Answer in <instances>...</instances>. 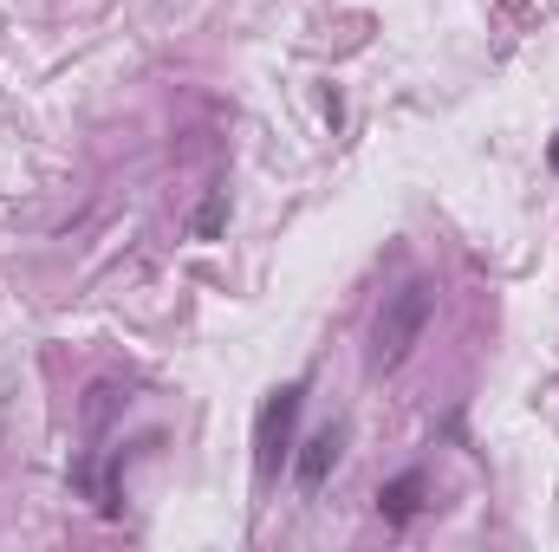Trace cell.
<instances>
[{"mask_svg":"<svg viewBox=\"0 0 559 552\" xmlns=\"http://www.w3.org/2000/svg\"><path fill=\"white\" fill-rule=\"evenodd\" d=\"M222 221H228V189H209V202H202V215H195V235H202V241H215V235H222Z\"/></svg>","mask_w":559,"mask_h":552,"instance_id":"6","label":"cell"},{"mask_svg":"<svg viewBox=\"0 0 559 552\" xmlns=\"http://www.w3.org/2000/svg\"><path fill=\"white\" fill-rule=\"evenodd\" d=\"M429 312H436V286L429 279H404L397 292H384V305H378V319H371V345H365V364H371V377H384V371H397L411 351L423 345V332H429Z\"/></svg>","mask_w":559,"mask_h":552,"instance_id":"1","label":"cell"},{"mask_svg":"<svg viewBox=\"0 0 559 552\" xmlns=\"http://www.w3.org/2000/svg\"><path fill=\"white\" fill-rule=\"evenodd\" d=\"M547 163H554V169H559V137H554V149H547Z\"/></svg>","mask_w":559,"mask_h":552,"instance_id":"7","label":"cell"},{"mask_svg":"<svg viewBox=\"0 0 559 552\" xmlns=\"http://www.w3.org/2000/svg\"><path fill=\"white\" fill-rule=\"evenodd\" d=\"M338 455H345V422H332V429H319L306 448H299V461H293V475H299V488L312 494V488H325V475L338 468Z\"/></svg>","mask_w":559,"mask_h":552,"instance_id":"5","label":"cell"},{"mask_svg":"<svg viewBox=\"0 0 559 552\" xmlns=\"http://www.w3.org/2000/svg\"><path fill=\"white\" fill-rule=\"evenodd\" d=\"M299 404H306V384H280L274 397L254 416V475L274 481L280 461L293 455V422H299Z\"/></svg>","mask_w":559,"mask_h":552,"instance_id":"2","label":"cell"},{"mask_svg":"<svg viewBox=\"0 0 559 552\" xmlns=\"http://www.w3.org/2000/svg\"><path fill=\"white\" fill-rule=\"evenodd\" d=\"M72 488H79L98 514H118V507H124V488H118V455H111V448L79 455V461H72Z\"/></svg>","mask_w":559,"mask_h":552,"instance_id":"3","label":"cell"},{"mask_svg":"<svg viewBox=\"0 0 559 552\" xmlns=\"http://www.w3.org/2000/svg\"><path fill=\"white\" fill-rule=\"evenodd\" d=\"M423 507H429V475H423V468H411V475H397V481L378 488V514H384V527H411Z\"/></svg>","mask_w":559,"mask_h":552,"instance_id":"4","label":"cell"}]
</instances>
